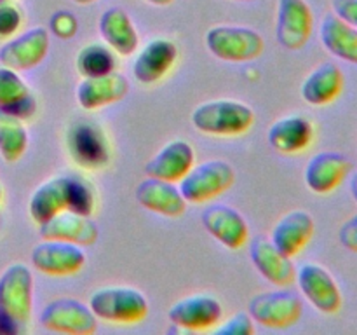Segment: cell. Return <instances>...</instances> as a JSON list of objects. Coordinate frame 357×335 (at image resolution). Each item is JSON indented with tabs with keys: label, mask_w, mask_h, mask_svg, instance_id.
Wrapping results in <instances>:
<instances>
[{
	"label": "cell",
	"mask_w": 357,
	"mask_h": 335,
	"mask_svg": "<svg viewBox=\"0 0 357 335\" xmlns=\"http://www.w3.org/2000/svg\"><path fill=\"white\" fill-rule=\"evenodd\" d=\"M302 299L289 290L258 293L250 300L248 313L251 320L268 328H288L300 320Z\"/></svg>",
	"instance_id": "8992f818"
},
{
	"label": "cell",
	"mask_w": 357,
	"mask_h": 335,
	"mask_svg": "<svg viewBox=\"0 0 357 335\" xmlns=\"http://www.w3.org/2000/svg\"><path fill=\"white\" fill-rule=\"evenodd\" d=\"M314 17L305 0H279L275 35L282 47L302 49L312 35Z\"/></svg>",
	"instance_id": "30bf717a"
},
{
	"label": "cell",
	"mask_w": 357,
	"mask_h": 335,
	"mask_svg": "<svg viewBox=\"0 0 357 335\" xmlns=\"http://www.w3.org/2000/svg\"><path fill=\"white\" fill-rule=\"evenodd\" d=\"M31 264L49 276H70L86 264V253L75 243L44 239L31 250Z\"/></svg>",
	"instance_id": "9c48e42d"
},
{
	"label": "cell",
	"mask_w": 357,
	"mask_h": 335,
	"mask_svg": "<svg viewBox=\"0 0 357 335\" xmlns=\"http://www.w3.org/2000/svg\"><path fill=\"white\" fill-rule=\"evenodd\" d=\"M51 30L59 38H72L77 34V20L68 10H58L51 17Z\"/></svg>",
	"instance_id": "836d02e7"
},
{
	"label": "cell",
	"mask_w": 357,
	"mask_h": 335,
	"mask_svg": "<svg viewBox=\"0 0 357 335\" xmlns=\"http://www.w3.org/2000/svg\"><path fill=\"white\" fill-rule=\"evenodd\" d=\"M3 2H9V0H0V3H3Z\"/></svg>",
	"instance_id": "b9f144b4"
},
{
	"label": "cell",
	"mask_w": 357,
	"mask_h": 335,
	"mask_svg": "<svg viewBox=\"0 0 357 335\" xmlns=\"http://www.w3.org/2000/svg\"><path fill=\"white\" fill-rule=\"evenodd\" d=\"M136 201L143 208L164 216H180L187 209V199L180 192L174 181L146 177L136 187Z\"/></svg>",
	"instance_id": "2e32d148"
},
{
	"label": "cell",
	"mask_w": 357,
	"mask_h": 335,
	"mask_svg": "<svg viewBox=\"0 0 357 335\" xmlns=\"http://www.w3.org/2000/svg\"><path fill=\"white\" fill-rule=\"evenodd\" d=\"M202 223L215 239L230 250L243 248L250 236L244 216L227 204H213L206 208L202 211Z\"/></svg>",
	"instance_id": "5bb4252c"
},
{
	"label": "cell",
	"mask_w": 357,
	"mask_h": 335,
	"mask_svg": "<svg viewBox=\"0 0 357 335\" xmlns=\"http://www.w3.org/2000/svg\"><path fill=\"white\" fill-rule=\"evenodd\" d=\"M250 255L257 271L278 286H289L296 278L295 265L291 257H286L282 251L274 246V243L258 236L251 241Z\"/></svg>",
	"instance_id": "e0dca14e"
},
{
	"label": "cell",
	"mask_w": 357,
	"mask_h": 335,
	"mask_svg": "<svg viewBox=\"0 0 357 335\" xmlns=\"http://www.w3.org/2000/svg\"><path fill=\"white\" fill-rule=\"evenodd\" d=\"M129 91V82L121 73L110 72L107 75L84 77L77 86V100L86 110L107 107V105L121 101Z\"/></svg>",
	"instance_id": "ac0fdd59"
},
{
	"label": "cell",
	"mask_w": 357,
	"mask_h": 335,
	"mask_svg": "<svg viewBox=\"0 0 357 335\" xmlns=\"http://www.w3.org/2000/svg\"><path fill=\"white\" fill-rule=\"evenodd\" d=\"M77 70L84 77L107 75L115 70V58L103 44H89L77 54Z\"/></svg>",
	"instance_id": "f1b7e54d"
},
{
	"label": "cell",
	"mask_w": 357,
	"mask_h": 335,
	"mask_svg": "<svg viewBox=\"0 0 357 335\" xmlns=\"http://www.w3.org/2000/svg\"><path fill=\"white\" fill-rule=\"evenodd\" d=\"M73 2L80 3V6H87V3H93V2H96V0H73Z\"/></svg>",
	"instance_id": "ab89813d"
},
{
	"label": "cell",
	"mask_w": 357,
	"mask_h": 335,
	"mask_svg": "<svg viewBox=\"0 0 357 335\" xmlns=\"http://www.w3.org/2000/svg\"><path fill=\"white\" fill-rule=\"evenodd\" d=\"M351 192L357 202V173H354V177H352V180H351Z\"/></svg>",
	"instance_id": "74e56055"
},
{
	"label": "cell",
	"mask_w": 357,
	"mask_h": 335,
	"mask_svg": "<svg viewBox=\"0 0 357 335\" xmlns=\"http://www.w3.org/2000/svg\"><path fill=\"white\" fill-rule=\"evenodd\" d=\"M33 304V276L24 264H10L0 274V314L14 325L28 323Z\"/></svg>",
	"instance_id": "3957f363"
},
{
	"label": "cell",
	"mask_w": 357,
	"mask_h": 335,
	"mask_svg": "<svg viewBox=\"0 0 357 335\" xmlns=\"http://www.w3.org/2000/svg\"><path fill=\"white\" fill-rule=\"evenodd\" d=\"M89 307L100 320L138 323L149 313V300L132 286H105L91 295Z\"/></svg>",
	"instance_id": "7a4b0ae2"
},
{
	"label": "cell",
	"mask_w": 357,
	"mask_h": 335,
	"mask_svg": "<svg viewBox=\"0 0 357 335\" xmlns=\"http://www.w3.org/2000/svg\"><path fill=\"white\" fill-rule=\"evenodd\" d=\"M178 58V47L167 38H153L136 56L132 73L142 84H153L162 79Z\"/></svg>",
	"instance_id": "ffe728a7"
},
{
	"label": "cell",
	"mask_w": 357,
	"mask_h": 335,
	"mask_svg": "<svg viewBox=\"0 0 357 335\" xmlns=\"http://www.w3.org/2000/svg\"><path fill=\"white\" fill-rule=\"evenodd\" d=\"M68 188L70 177L49 178L38 185L28 202L31 218L40 225L63 209H68Z\"/></svg>",
	"instance_id": "d4e9b609"
},
{
	"label": "cell",
	"mask_w": 357,
	"mask_h": 335,
	"mask_svg": "<svg viewBox=\"0 0 357 335\" xmlns=\"http://www.w3.org/2000/svg\"><path fill=\"white\" fill-rule=\"evenodd\" d=\"M241 2H250V0H241Z\"/></svg>",
	"instance_id": "7bdbcfd3"
},
{
	"label": "cell",
	"mask_w": 357,
	"mask_h": 335,
	"mask_svg": "<svg viewBox=\"0 0 357 335\" xmlns=\"http://www.w3.org/2000/svg\"><path fill=\"white\" fill-rule=\"evenodd\" d=\"M28 147V133L23 121L0 110V156L7 163H14Z\"/></svg>",
	"instance_id": "83f0119b"
},
{
	"label": "cell",
	"mask_w": 357,
	"mask_h": 335,
	"mask_svg": "<svg viewBox=\"0 0 357 335\" xmlns=\"http://www.w3.org/2000/svg\"><path fill=\"white\" fill-rule=\"evenodd\" d=\"M331 7L340 20L357 28V0H331Z\"/></svg>",
	"instance_id": "e575fe53"
},
{
	"label": "cell",
	"mask_w": 357,
	"mask_h": 335,
	"mask_svg": "<svg viewBox=\"0 0 357 335\" xmlns=\"http://www.w3.org/2000/svg\"><path fill=\"white\" fill-rule=\"evenodd\" d=\"M21 10L14 3L3 2L0 3V38H7L17 31L21 27Z\"/></svg>",
	"instance_id": "d6a6232c"
},
{
	"label": "cell",
	"mask_w": 357,
	"mask_h": 335,
	"mask_svg": "<svg viewBox=\"0 0 357 335\" xmlns=\"http://www.w3.org/2000/svg\"><path fill=\"white\" fill-rule=\"evenodd\" d=\"M30 94L20 73L7 66H0V108H7Z\"/></svg>",
	"instance_id": "f546056e"
},
{
	"label": "cell",
	"mask_w": 357,
	"mask_h": 335,
	"mask_svg": "<svg viewBox=\"0 0 357 335\" xmlns=\"http://www.w3.org/2000/svg\"><path fill=\"white\" fill-rule=\"evenodd\" d=\"M94 208V195L91 188L82 180L70 178L68 188V209L70 211L80 213V215L89 216Z\"/></svg>",
	"instance_id": "4dcf8cb0"
},
{
	"label": "cell",
	"mask_w": 357,
	"mask_h": 335,
	"mask_svg": "<svg viewBox=\"0 0 357 335\" xmlns=\"http://www.w3.org/2000/svg\"><path fill=\"white\" fill-rule=\"evenodd\" d=\"M40 323L51 332L70 335H89L96 330L98 318L89 306L77 299L61 297L44 307Z\"/></svg>",
	"instance_id": "52a82bcc"
},
{
	"label": "cell",
	"mask_w": 357,
	"mask_h": 335,
	"mask_svg": "<svg viewBox=\"0 0 357 335\" xmlns=\"http://www.w3.org/2000/svg\"><path fill=\"white\" fill-rule=\"evenodd\" d=\"M194 149L190 143L185 140H173L146 163L145 173L146 177L166 181H180L194 166Z\"/></svg>",
	"instance_id": "d6986e66"
},
{
	"label": "cell",
	"mask_w": 357,
	"mask_h": 335,
	"mask_svg": "<svg viewBox=\"0 0 357 335\" xmlns=\"http://www.w3.org/2000/svg\"><path fill=\"white\" fill-rule=\"evenodd\" d=\"M2 195H3V191H2V185H0V201H2Z\"/></svg>",
	"instance_id": "60d3db41"
},
{
	"label": "cell",
	"mask_w": 357,
	"mask_h": 335,
	"mask_svg": "<svg viewBox=\"0 0 357 335\" xmlns=\"http://www.w3.org/2000/svg\"><path fill=\"white\" fill-rule=\"evenodd\" d=\"M222 314V304L206 293L180 299L167 311L171 323L183 330H209L220 323Z\"/></svg>",
	"instance_id": "7c38bea8"
},
{
	"label": "cell",
	"mask_w": 357,
	"mask_h": 335,
	"mask_svg": "<svg viewBox=\"0 0 357 335\" xmlns=\"http://www.w3.org/2000/svg\"><path fill=\"white\" fill-rule=\"evenodd\" d=\"M234 180L236 173L227 161L211 159L188 170L180 180V192L187 202H206L225 192Z\"/></svg>",
	"instance_id": "5b68a950"
},
{
	"label": "cell",
	"mask_w": 357,
	"mask_h": 335,
	"mask_svg": "<svg viewBox=\"0 0 357 335\" xmlns=\"http://www.w3.org/2000/svg\"><path fill=\"white\" fill-rule=\"evenodd\" d=\"M68 149L73 161L87 170H98L108 163V145L105 136L93 124H77L68 133Z\"/></svg>",
	"instance_id": "44dd1931"
},
{
	"label": "cell",
	"mask_w": 357,
	"mask_h": 335,
	"mask_svg": "<svg viewBox=\"0 0 357 335\" xmlns=\"http://www.w3.org/2000/svg\"><path fill=\"white\" fill-rule=\"evenodd\" d=\"M324 47L344 61L357 65V28L345 23L337 14H328L321 23Z\"/></svg>",
	"instance_id": "4316f807"
},
{
	"label": "cell",
	"mask_w": 357,
	"mask_h": 335,
	"mask_svg": "<svg viewBox=\"0 0 357 335\" xmlns=\"http://www.w3.org/2000/svg\"><path fill=\"white\" fill-rule=\"evenodd\" d=\"M0 110L7 112V114H10V115H14V117L24 121V119H30L31 115L35 114V110H37V103H35V100L31 94H26L23 100L16 101V103L10 105V107H7V108H0Z\"/></svg>",
	"instance_id": "d590c367"
},
{
	"label": "cell",
	"mask_w": 357,
	"mask_h": 335,
	"mask_svg": "<svg viewBox=\"0 0 357 335\" xmlns=\"http://www.w3.org/2000/svg\"><path fill=\"white\" fill-rule=\"evenodd\" d=\"M206 45L223 61H253L264 52L265 40L251 28L222 24L206 34Z\"/></svg>",
	"instance_id": "277c9868"
},
{
	"label": "cell",
	"mask_w": 357,
	"mask_h": 335,
	"mask_svg": "<svg viewBox=\"0 0 357 335\" xmlns=\"http://www.w3.org/2000/svg\"><path fill=\"white\" fill-rule=\"evenodd\" d=\"M338 239H340V243L344 244L347 250L357 253V215L349 218L347 222L340 227Z\"/></svg>",
	"instance_id": "8d00e7d4"
},
{
	"label": "cell",
	"mask_w": 357,
	"mask_h": 335,
	"mask_svg": "<svg viewBox=\"0 0 357 335\" xmlns=\"http://www.w3.org/2000/svg\"><path fill=\"white\" fill-rule=\"evenodd\" d=\"M255 332L253 321L250 313H236L218 328H215V335H251Z\"/></svg>",
	"instance_id": "1f68e13d"
},
{
	"label": "cell",
	"mask_w": 357,
	"mask_h": 335,
	"mask_svg": "<svg viewBox=\"0 0 357 335\" xmlns=\"http://www.w3.org/2000/svg\"><path fill=\"white\" fill-rule=\"evenodd\" d=\"M100 34L115 52L131 56L138 47V34L131 17L121 7H110L100 17Z\"/></svg>",
	"instance_id": "484cf974"
},
{
	"label": "cell",
	"mask_w": 357,
	"mask_h": 335,
	"mask_svg": "<svg viewBox=\"0 0 357 335\" xmlns=\"http://www.w3.org/2000/svg\"><path fill=\"white\" fill-rule=\"evenodd\" d=\"M49 51V31L42 27H35L17 37L10 38L0 47L2 66L16 72L31 70L44 61Z\"/></svg>",
	"instance_id": "8fae6325"
},
{
	"label": "cell",
	"mask_w": 357,
	"mask_h": 335,
	"mask_svg": "<svg viewBox=\"0 0 357 335\" xmlns=\"http://www.w3.org/2000/svg\"><path fill=\"white\" fill-rule=\"evenodd\" d=\"M295 279L303 295L317 311L324 314H335L340 311L342 292L333 276L323 265L307 262L300 265Z\"/></svg>",
	"instance_id": "ba28073f"
},
{
	"label": "cell",
	"mask_w": 357,
	"mask_h": 335,
	"mask_svg": "<svg viewBox=\"0 0 357 335\" xmlns=\"http://www.w3.org/2000/svg\"><path fill=\"white\" fill-rule=\"evenodd\" d=\"M344 89V73L335 63L326 61L312 70L302 84V96L307 103L328 105L337 100Z\"/></svg>",
	"instance_id": "cb8c5ba5"
},
{
	"label": "cell",
	"mask_w": 357,
	"mask_h": 335,
	"mask_svg": "<svg viewBox=\"0 0 357 335\" xmlns=\"http://www.w3.org/2000/svg\"><path fill=\"white\" fill-rule=\"evenodd\" d=\"M255 114L243 101L213 100L199 105L192 112V124L206 135L236 136L253 126Z\"/></svg>",
	"instance_id": "6da1fadb"
},
{
	"label": "cell",
	"mask_w": 357,
	"mask_h": 335,
	"mask_svg": "<svg viewBox=\"0 0 357 335\" xmlns=\"http://www.w3.org/2000/svg\"><path fill=\"white\" fill-rule=\"evenodd\" d=\"M268 143L281 154H298L312 143L314 128L309 119L302 115H288L268 128Z\"/></svg>",
	"instance_id": "603a6c76"
},
{
	"label": "cell",
	"mask_w": 357,
	"mask_h": 335,
	"mask_svg": "<svg viewBox=\"0 0 357 335\" xmlns=\"http://www.w3.org/2000/svg\"><path fill=\"white\" fill-rule=\"evenodd\" d=\"M314 234V218L303 209L282 216L272 229V243L286 257H295L307 246Z\"/></svg>",
	"instance_id": "7402d4cb"
},
{
	"label": "cell",
	"mask_w": 357,
	"mask_h": 335,
	"mask_svg": "<svg viewBox=\"0 0 357 335\" xmlns=\"http://www.w3.org/2000/svg\"><path fill=\"white\" fill-rule=\"evenodd\" d=\"M146 2L153 3V6H169V3H173L174 0H146Z\"/></svg>",
	"instance_id": "f35d334b"
},
{
	"label": "cell",
	"mask_w": 357,
	"mask_h": 335,
	"mask_svg": "<svg viewBox=\"0 0 357 335\" xmlns=\"http://www.w3.org/2000/svg\"><path fill=\"white\" fill-rule=\"evenodd\" d=\"M38 234L44 239H59L75 243L79 246H89L98 239V225L89 216L63 209L38 225Z\"/></svg>",
	"instance_id": "4fadbf2b"
},
{
	"label": "cell",
	"mask_w": 357,
	"mask_h": 335,
	"mask_svg": "<svg viewBox=\"0 0 357 335\" xmlns=\"http://www.w3.org/2000/svg\"><path fill=\"white\" fill-rule=\"evenodd\" d=\"M351 159L340 152H321L316 154L307 163L305 184L316 194L333 192L351 173Z\"/></svg>",
	"instance_id": "9a60e30c"
}]
</instances>
